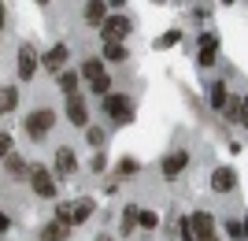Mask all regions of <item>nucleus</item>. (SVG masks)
Masks as SVG:
<instances>
[{
    "label": "nucleus",
    "mask_w": 248,
    "mask_h": 241,
    "mask_svg": "<svg viewBox=\"0 0 248 241\" xmlns=\"http://www.w3.org/2000/svg\"><path fill=\"white\" fill-rule=\"evenodd\" d=\"M104 112H108V119H115V123H130V119H134V104H130V96H123V93L104 96Z\"/></svg>",
    "instance_id": "f257e3e1"
},
{
    "label": "nucleus",
    "mask_w": 248,
    "mask_h": 241,
    "mask_svg": "<svg viewBox=\"0 0 248 241\" xmlns=\"http://www.w3.org/2000/svg\"><path fill=\"white\" fill-rule=\"evenodd\" d=\"M82 74L89 78V85H93V93H111V78L104 74V63H100V60H85Z\"/></svg>",
    "instance_id": "f03ea898"
},
{
    "label": "nucleus",
    "mask_w": 248,
    "mask_h": 241,
    "mask_svg": "<svg viewBox=\"0 0 248 241\" xmlns=\"http://www.w3.org/2000/svg\"><path fill=\"white\" fill-rule=\"evenodd\" d=\"M48 126H56V112H48V108L26 115V134H30V137H45V134H48Z\"/></svg>",
    "instance_id": "7ed1b4c3"
},
{
    "label": "nucleus",
    "mask_w": 248,
    "mask_h": 241,
    "mask_svg": "<svg viewBox=\"0 0 248 241\" xmlns=\"http://www.w3.org/2000/svg\"><path fill=\"white\" fill-rule=\"evenodd\" d=\"M30 182H33V193H37V197H56V193H60L56 178H52L45 167H30Z\"/></svg>",
    "instance_id": "20e7f679"
},
{
    "label": "nucleus",
    "mask_w": 248,
    "mask_h": 241,
    "mask_svg": "<svg viewBox=\"0 0 248 241\" xmlns=\"http://www.w3.org/2000/svg\"><path fill=\"white\" fill-rule=\"evenodd\" d=\"M189 226H193V238H197V241H211V226H215V219H211L207 211H197V215L189 219Z\"/></svg>",
    "instance_id": "39448f33"
},
{
    "label": "nucleus",
    "mask_w": 248,
    "mask_h": 241,
    "mask_svg": "<svg viewBox=\"0 0 248 241\" xmlns=\"http://www.w3.org/2000/svg\"><path fill=\"white\" fill-rule=\"evenodd\" d=\"M100 33L108 37V41H115V37H126V33H130V19H123V15H111V19L100 26Z\"/></svg>",
    "instance_id": "423d86ee"
},
{
    "label": "nucleus",
    "mask_w": 248,
    "mask_h": 241,
    "mask_svg": "<svg viewBox=\"0 0 248 241\" xmlns=\"http://www.w3.org/2000/svg\"><path fill=\"white\" fill-rule=\"evenodd\" d=\"M67 115H71V123L74 126H89V108H85V100L82 96H71V100H67Z\"/></svg>",
    "instance_id": "0eeeda50"
},
{
    "label": "nucleus",
    "mask_w": 248,
    "mask_h": 241,
    "mask_svg": "<svg viewBox=\"0 0 248 241\" xmlns=\"http://www.w3.org/2000/svg\"><path fill=\"white\" fill-rule=\"evenodd\" d=\"M233 186H237V175H233V167H218L215 175H211V189H215V193H230Z\"/></svg>",
    "instance_id": "6e6552de"
},
{
    "label": "nucleus",
    "mask_w": 248,
    "mask_h": 241,
    "mask_svg": "<svg viewBox=\"0 0 248 241\" xmlns=\"http://www.w3.org/2000/svg\"><path fill=\"white\" fill-rule=\"evenodd\" d=\"M186 163H189L186 152H174V156L163 160V175H167V178H174V175H182V171H186Z\"/></svg>",
    "instance_id": "1a4fd4ad"
},
{
    "label": "nucleus",
    "mask_w": 248,
    "mask_h": 241,
    "mask_svg": "<svg viewBox=\"0 0 248 241\" xmlns=\"http://www.w3.org/2000/svg\"><path fill=\"white\" fill-rule=\"evenodd\" d=\"M33 71H37V56H33V48H19V78H30Z\"/></svg>",
    "instance_id": "9d476101"
},
{
    "label": "nucleus",
    "mask_w": 248,
    "mask_h": 241,
    "mask_svg": "<svg viewBox=\"0 0 248 241\" xmlns=\"http://www.w3.org/2000/svg\"><path fill=\"white\" fill-rule=\"evenodd\" d=\"M226 115H230V119H237V123H241V126H245V130H248V96H241V100H233V104L226 108Z\"/></svg>",
    "instance_id": "9b49d317"
},
{
    "label": "nucleus",
    "mask_w": 248,
    "mask_h": 241,
    "mask_svg": "<svg viewBox=\"0 0 248 241\" xmlns=\"http://www.w3.org/2000/svg\"><path fill=\"white\" fill-rule=\"evenodd\" d=\"M63 63H67V45H56V48H52V52L45 56V67H48V71L56 74V71L63 67Z\"/></svg>",
    "instance_id": "f8f14e48"
},
{
    "label": "nucleus",
    "mask_w": 248,
    "mask_h": 241,
    "mask_svg": "<svg viewBox=\"0 0 248 241\" xmlns=\"http://www.w3.org/2000/svg\"><path fill=\"white\" fill-rule=\"evenodd\" d=\"M85 22H96V26L108 22V15H104V0H89V4H85Z\"/></svg>",
    "instance_id": "ddd939ff"
},
{
    "label": "nucleus",
    "mask_w": 248,
    "mask_h": 241,
    "mask_svg": "<svg viewBox=\"0 0 248 241\" xmlns=\"http://www.w3.org/2000/svg\"><path fill=\"white\" fill-rule=\"evenodd\" d=\"M67 230H71L67 223H48V226L41 230V241H63V238H67Z\"/></svg>",
    "instance_id": "4468645a"
},
{
    "label": "nucleus",
    "mask_w": 248,
    "mask_h": 241,
    "mask_svg": "<svg viewBox=\"0 0 248 241\" xmlns=\"http://www.w3.org/2000/svg\"><path fill=\"white\" fill-rule=\"evenodd\" d=\"M56 167H60V175H71V171L78 167V163H74V152H71V148H60V152H56Z\"/></svg>",
    "instance_id": "2eb2a0df"
},
{
    "label": "nucleus",
    "mask_w": 248,
    "mask_h": 241,
    "mask_svg": "<svg viewBox=\"0 0 248 241\" xmlns=\"http://www.w3.org/2000/svg\"><path fill=\"white\" fill-rule=\"evenodd\" d=\"M104 60H126V48L119 41H108L104 45Z\"/></svg>",
    "instance_id": "dca6fc26"
},
{
    "label": "nucleus",
    "mask_w": 248,
    "mask_h": 241,
    "mask_svg": "<svg viewBox=\"0 0 248 241\" xmlns=\"http://www.w3.org/2000/svg\"><path fill=\"white\" fill-rule=\"evenodd\" d=\"M211 104L215 108H230L226 104V85H211Z\"/></svg>",
    "instance_id": "f3484780"
},
{
    "label": "nucleus",
    "mask_w": 248,
    "mask_h": 241,
    "mask_svg": "<svg viewBox=\"0 0 248 241\" xmlns=\"http://www.w3.org/2000/svg\"><path fill=\"white\" fill-rule=\"evenodd\" d=\"M60 85H63V93H67V96H78V93H74V89H78V78H74V74H60Z\"/></svg>",
    "instance_id": "a211bd4d"
},
{
    "label": "nucleus",
    "mask_w": 248,
    "mask_h": 241,
    "mask_svg": "<svg viewBox=\"0 0 248 241\" xmlns=\"http://www.w3.org/2000/svg\"><path fill=\"white\" fill-rule=\"evenodd\" d=\"M155 223H159V215H155V211H141V226H145V230H152Z\"/></svg>",
    "instance_id": "6ab92c4d"
},
{
    "label": "nucleus",
    "mask_w": 248,
    "mask_h": 241,
    "mask_svg": "<svg viewBox=\"0 0 248 241\" xmlns=\"http://www.w3.org/2000/svg\"><path fill=\"white\" fill-rule=\"evenodd\" d=\"M15 100H19V93H15V89H4V112H11Z\"/></svg>",
    "instance_id": "aec40b11"
},
{
    "label": "nucleus",
    "mask_w": 248,
    "mask_h": 241,
    "mask_svg": "<svg viewBox=\"0 0 248 241\" xmlns=\"http://www.w3.org/2000/svg\"><path fill=\"white\" fill-rule=\"evenodd\" d=\"M178 37H182V33H178V30L163 33V37H159V48H167V45H178Z\"/></svg>",
    "instance_id": "412c9836"
},
{
    "label": "nucleus",
    "mask_w": 248,
    "mask_h": 241,
    "mask_svg": "<svg viewBox=\"0 0 248 241\" xmlns=\"http://www.w3.org/2000/svg\"><path fill=\"white\" fill-rule=\"evenodd\" d=\"M85 134H89V141H93V145H104V130H96V126H89Z\"/></svg>",
    "instance_id": "4be33fe9"
},
{
    "label": "nucleus",
    "mask_w": 248,
    "mask_h": 241,
    "mask_svg": "<svg viewBox=\"0 0 248 241\" xmlns=\"http://www.w3.org/2000/svg\"><path fill=\"white\" fill-rule=\"evenodd\" d=\"M241 234H245V226H241V223H233V219H230V238H241Z\"/></svg>",
    "instance_id": "5701e85b"
},
{
    "label": "nucleus",
    "mask_w": 248,
    "mask_h": 241,
    "mask_svg": "<svg viewBox=\"0 0 248 241\" xmlns=\"http://www.w3.org/2000/svg\"><path fill=\"white\" fill-rule=\"evenodd\" d=\"M100 241H111V238H100Z\"/></svg>",
    "instance_id": "b1692460"
},
{
    "label": "nucleus",
    "mask_w": 248,
    "mask_h": 241,
    "mask_svg": "<svg viewBox=\"0 0 248 241\" xmlns=\"http://www.w3.org/2000/svg\"><path fill=\"white\" fill-rule=\"evenodd\" d=\"M245 234H248V223H245Z\"/></svg>",
    "instance_id": "393cba45"
}]
</instances>
